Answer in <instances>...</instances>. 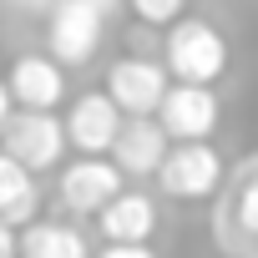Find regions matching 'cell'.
<instances>
[{
  "label": "cell",
  "mask_w": 258,
  "mask_h": 258,
  "mask_svg": "<svg viewBox=\"0 0 258 258\" xmlns=\"http://www.w3.org/2000/svg\"><path fill=\"white\" fill-rule=\"evenodd\" d=\"M121 111L106 101V91H81L61 121V132H66V147H76L81 157H106L116 132H121Z\"/></svg>",
  "instance_id": "cell-7"
},
{
  "label": "cell",
  "mask_w": 258,
  "mask_h": 258,
  "mask_svg": "<svg viewBox=\"0 0 258 258\" xmlns=\"http://www.w3.org/2000/svg\"><path fill=\"white\" fill-rule=\"evenodd\" d=\"M101 258H157V253H152L147 243H106Z\"/></svg>",
  "instance_id": "cell-16"
},
{
  "label": "cell",
  "mask_w": 258,
  "mask_h": 258,
  "mask_svg": "<svg viewBox=\"0 0 258 258\" xmlns=\"http://www.w3.org/2000/svg\"><path fill=\"white\" fill-rule=\"evenodd\" d=\"M36 208H41V192H36L31 172L0 152V223L6 228H31Z\"/></svg>",
  "instance_id": "cell-13"
},
{
  "label": "cell",
  "mask_w": 258,
  "mask_h": 258,
  "mask_svg": "<svg viewBox=\"0 0 258 258\" xmlns=\"http://www.w3.org/2000/svg\"><path fill=\"white\" fill-rule=\"evenodd\" d=\"M162 71L177 86H213L228 71V41L213 21H172L162 31Z\"/></svg>",
  "instance_id": "cell-1"
},
{
  "label": "cell",
  "mask_w": 258,
  "mask_h": 258,
  "mask_svg": "<svg viewBox=\"0 0 258 258\" xmlns=\"http://www.w3.org/2000/svg\"><path fill=\"white\" fill-rule=\"evenodd\" d=\"M6 91H11V106L21 111H56L66 101V71L51 56H16Z\"/></svg>",
  "instance_id": "cell-10"
},
{
  "label": "cell",
  "mask_w": 258,
  "mask_h": 258,
  "mask_svg": "<svg viewBox=\"0 0 258 258\" xmlns=\"http://www.w3.org/2000/svg\"><path fill=\"white\" fill-rule=\"evenodd\" d=\"M121 192V172L106 162V157H76L61 167V182H56V198L66 213H101L111 198Z\"/></svg>",
  "instance_id": "cell-8"
},
{
  "label": "cell",
  "mask_w": 258,
  "mask_h": 258,
  "mask_svg": "<svg viewBox=\"0 0 258 258\" xmlns=\"http://www.w3.org/2000/svg\"><path fill=\"white\" fill-rule=\"evenodd\" d=\"M157 182L177 203H203L223 187V152L213 142H172L157 167Z\"/></svg>",
  "instance_id": "cell-3"
},
{
  "label": "cell",
  "mask_w": 258,
  "mask_h": 258,
  "mask_svg": "<svg viewBox=\"0 0 258 258\" xmlns=\"http://www.w3.org/2000/svg\"><path fill=\"white\" fill-rule=\"evenodd\" d=\"M218 116H223V106H218L213 86H177L172 81L152 121L167 132V142H208L218 132Z\"/></svg>",
  "instance_id": "cell-6"
},
{
  "label": "cell",
  "mask_w": 258,
  "mask_h": 258,
  "mask_svg": "<svg viewBox=\"0 0 258 258\" xmlns=\"http://www.w3.org/2000/svg\"><path fill=\"white\" fill-rule=\"evenodd\" d=\"M0 152L26 172H51L66 152V132L51 111H11L6 132H0Z\"/></svg>",
  "instance_id": "cell-4"
},
{
  "label": "cell",
  "mask_w": 258,
  "mask_h": 258,
  "mask_svg": "<svg viewBox=\"0 0 258 258\" xmlns=\"http://www.w3.org/2000/svg\"><path fill=\"white\" fill-rule=\"evenodd\" d=\"M0 258H16V228L0 223Z\"/></svg>",
  "instance_id": "cell-17"
},
{
  "label": "cell",
  "mask_w": 258,
  "mask_h": 258,
  "mask_svg": "<svg viewBox=\"0 0 258 258\" xmlns=\"http://www.w3.org/2000/svg\"><path fill=\"white\" fill-rule=\"evenodd\" d=\"M11 111H16V106H11V91H6V81H0V132H6V121H11Z\"/></svg>",
  "instance_id": "cell-18"
},
{
  "label": "cell",
  "mask_w": 258,
  "mask_h": 258,
  "mask_svg": "<svg viewBox=\"0 0 258 258\" xmlns=\"http://www.w3.org/2000/svg\"><path fill=\"white\" fill-rule=\"evenodd\" d=\"M167 132L152 121V116H126L121 121V132H116V142H111V167L121 172V177H157V167H162V157H167Z\"/></svg>",
  "instance_id": "cell-9"
},
{
  "label": "cell",
  "mask_w": 258,
  "mask_h": 258,
  "mask_svg": "<svg viewBox=\"0 0 258 258\" xmlns=\"http://www.w3.org/2000/svg\"><path fill=\"white\" fill-rule=\"evenodd\" d=\"M16 258H91V248L71 223H31L16 233Z\"/></svg>",
  "instance_id": "cell-12"
},
{
  "label": "cell",
  "mask_w": 258,
  "mask_h": 258,
  "mask_svg": "<svg viewBox=\"0 0 258 258\" xmlns=\"http://www.w3.org/2000/svg\"><path fill=\"white\" fill-rule=\"evenodd\" d=\"M31 6H56V0H31Z\"/></svg>",
  "instance_id": "cell-19"
},
{
  "label": "cell",
  "mask_w": 258,
  "mask_h": 258,
  "mask_svg": "<svg viewBox=\"0 0 258 258\" xmlns=\"http://www.w3.org/2000/svg\"><path fill=\"white\" fill-rule=\"evenodd\" d=\"M233 218H238V228H243V233H253V238H258V172L243 182V192H238V203H233Z\"/></svg>",
  "instance_id": "cell-15"
},
{
  "label": "cell",
  "mask_w": 258,
  "mask_h": 258,
  "mask_svg": "<svg viewBox=\"0 0 258 258\" xmlns=\"http://www.w3.org/2000/svg\"><path fill=\"white\" fill-rule=\"evenodd\" d=\"M167 71L152 56H121L106 66V101L121 116H157L162 96H167Z\"/></svg>",
  "instance_id": "cell-5"
},
{
  "label": "cell",
  "mask_w": 258,
  "mask_h": 258,
  "mask_svg": "<svg viewBox=\"0 0 258 258\" xmlns=\"http://www.w3.org/2000/svg\"><path fill=\"white\" fill-rule=\"evenodd\" d=\"M126 6H132V16L142 26H157V31H167L172 21L187 16V0H126Z\"/></svg>",
  "instance_id": "cell-14"
},
{
  "label": "cell",
  "mask_w": 258,
  "mask_h": 258,
  "mask_svg": "<svg viewBox=\"0 0 258 258\" xmlns=\"http://www.w3.org/2000/svg\"><path fill=\"white\" fill-rule=\"evenodd\" d=\"M116 11V0H56L51 6V21H46V51L51 61L66 71V66H86L101 46V31H106V16Z\"/></svg>",
  "instance_id": "cell-2"
},
{
  "label": "cell",
  "mask_w": 258,
  "mask_h": 258,
  "mask_svg": "<svg viewBox=\"0 0 258 258\" xmlns=\"http://www.w3.org/2000/svg\"><path fill=\"white\" fill-rule=\"evenodd\" d=\"M101 233H106V243H147L152 233H157V203L147 198V192H116L101 213Z\"/></svg>",
  "instance_id": "cell-11"
}]
</instances>
